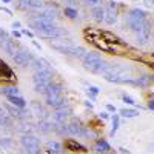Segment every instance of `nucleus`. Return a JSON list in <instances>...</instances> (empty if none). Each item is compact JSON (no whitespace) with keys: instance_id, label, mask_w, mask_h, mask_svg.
<instances>
[{"instance_id":"obj_1","label":"nucleus","mask_w":154,"mask_h":154,"mask_svg":"<svg viewBox=\"0 0 154 154\" xmlns=\"http://www.w3.org/2000/svg\"><path fill=\"white\" fill-rule=\"evenodd\" d=\"M29 26L32 28V31H35L38 35H42L45 38H57V37H62V35L66 34V31L59 28L53 20H48V19H43V17L31 19Z\"/></svg>"},{"instance_id":"obj_2","label":"nucleus","mask_w":154,"mask_h":154,"mask_svg":"<svg viewBox=\"0 0 154 154\" xmlns=\"http://www.w3.org/2000/svg\"><path fill=\"white\" fill-rule=\"evenodd\" d=\"M146 22V12L143 9H139V8H134L128 12V17H126V23L130 26L131 31L137 32L140 28L145 25Z\"/></svg>"},{"instance_id":"obj_3","label":"nucleus","mask_w":154,"mask_h":154,"mask_svg":"<svg viewBox=\"0 0 154 154\" xmlns=\"http://www.w3.org/2000/svg\"><path fill=\"white\" fill-rule=\"evenodd\" d=\"M62 85H59V83H51L49 86H48V89H46V93H45V96H46V105L48 106H54L57 102L63 97L62 96Z\"/></svg>"},{"instance_id":"obj_4","label":"nucleus","mask_w":154,"mask_h":154,"mask_svg":"<svg viewBox=\"0 0 154 154\" xmlns=\"http://www.w3.org/2000/svg\"><path fill=\"white\" fill-rule=\"evenodd\" d=\"M82 62H83V66H85L88 71L97 72L100 63H102V59H100V56H99L97 53H88V51H86V54L83 56Z\"/></svg>"},{"instance_id":"obj_5","label":"nucleus","mask_w":154,"mask_h":154,"mask_svg":"<svg viewBox=\"0 0 154 154\" xmlns=\"http://www.w3.org/2000/svg\"><path fill=\"white\" fill-rule=\"evenodd\" d=\"M68 130H69V136H77V137H94V133L89 131L86 126H83L80 122L72 120L71 123H68Z\"/></svg>"},{"instance_id":"obj_6","label":"nucleus","mask_w":154,"mask_h":154,"mask_svg":"<svg viewBox=\"0 0 154 154\" xmlns=\"http://www.w3.org/2000/svg\"><path fill=\"white\" fill-rule=\"evenodd\" d=\"M14 59V63L16 65H19V66H28L29 63H32L34 62V57H32V54L29 53L28 49H17V53H16V56L12 57Z\"/></svg>"},{"instance_id":"obj_7","label":"nucleus","mask_w":154,"mask_h":154,"mask_svg":"<svg viewBox=\"0 0 154 154\" xmlns=\"http://www.w3.org/2000/svg\"><path fill=\"white\" fill-rule=\"evenodd\" d=\"M117 2L116 0H111V2H108V8H105V19L103 22L108 23V25H114L116 22H117Z\"/></svg>"},{"instance_id":"obj_8","label":"nucleus","mask_w":154,"mask_h":154,"mask_svg":"<svg viewBox=\"0 0 154 154\" xmlns=\"http://www.w3.org/2000/svg\"><path fill=\"white\" fill-rule=\"evenodd\" d=\"M0 48L3 49V53H6L8 56L11 57H14L16 53H17V46H16V42L12 40V38L6 34L5 37L0 38Z\"/></svg>"},{"instance_id":"obj_9","label":"nucleus","mask_w":154,"mask_h":154,"mask_svg":"<svg viewBox=\"0 0 154 154\" xmlns=\"http://www.w3.org/2000/svg\"><path fill=\"white\" fill-rule=\"evenodd\" d=\"M149 35H151V23L146 20L143 26L136 32L137 43H139V45H146V42L149 40Z\"/></svg>"},{"instance_id":"obj_10","label":"nucleus","mask_w":154,"mask_h":154,"mask_svg":"<svg viewBox=\"0 0 154 154\" xmlns=\"http://www.w3.org/2000/svg\"><path fill=\"white\" fill-rule=\"evenodd\" d=\"M34 85H45L49 86L53 83V72H34L32 74Z\"/></svg>"},{"instance_id":"obj_11","label":"nucleus","mask_w":154,"mask_h":154,"mask_svg":"<svg viewBox=\"0 0 154 154\" xmlns=\"http://www.w3.org/2000/svg\"><path fill=\"white\" fill-rule=\"evenodd\" d=\"M37 17H43V19H48V20L54 22L59 17V9H57L56 5H45V8L42 9V12Z\"/></svg>"},{"instance_id":"obj_12","label":"nucleus","mask_w":154,"mask_h":154,"mask_svg":"<svg viewBox=\"0 0 154 154\" xmlns=\"http://www.w3.org/2000/svg\"><path fill=\"white\" fill-rule=\"evenodd\" d=\"M3 108L8 111V114L11 116V117H16V119H26L28 112L25 111L23 108H19L16 105H9V103H5Z\"/></svg>"},{"instance_id":"obj_13","label":"nucleus","mask_w":154,"mask_h":154,"mask_svg":"<svg viewBox=\"0 0 154 154\" xmlns=\"http://www.w3.org/2000/svg\"><path fill=\"white\" fill-rule=\"evenodd\" d=\"M71 114H72V109H71L69 106H65V108L56 109L54 114H53V119H54V122H62V123H65V122L71 117Z\"/></svg>"},{"instance_id":"obj_14","label":"nucleus","mask_w":154,"mask_h":154,"mask_svg":"<svg viewBox=\"0 0 154 154\" xmlns=\"http://www.w3.org/2000/svg\"><path fill=\"white\" fill-rule=\"evenodd\" d=\"M65 146H66L68 151H74V152H86V148H85L82 143L77 142V140H74V139H68L66 142H65Z\"/></svg>"},{"instance_id":"obj_15","label":"nucleus","mask_w":154,"mask_h":154,"mask_svg":"<svg viewBox=\"0 0 154 154\" xmlns=\"http://www.w3.org/2000/svg\"><path fill=\"white\" fill-rule=\"evenodd\" d=\"M46 151L48 154H62L63 149H62V145L57 142V140H49L46 143Z\"/></svg>"},{"instance_id":"obj_16","label":"nucleus","mask_w":154,"mask_h":154,"mask_svg":"<svg viewBox=\"0 0 154 154\" xmlns=\"http://www.w3.org/2000/svg\"><path fill=\"white\" fill-rule=\"evenodd\" d=\"M53 130L59 134V136H69V130H68V123H62V122H54L53 123Z\"/></svg>"},{"instance_id":"obj_17","label":"nucleus","mask_w":154,"mask_h":154,"mask_svg":"<svg viewBox=\"0 0 154 154\" xmlns=\"http://www.w3.org/2000/svg\"><path fill=\"white\" fill-rule=\"evenodd\" d=\"M91 16L94 17V20L102 22V20L105 19V8L102 6V5H96V6H93V9H91Z\"/></svg>"},{"instance_id":"obj_18","label":"nucleus","mask_w":154,"mask_h":154,"mask_svg":"<svg viewBox=\"0 0 154 154\" xmlns=\"http://www.w3.org/2000/svg\"><path fill=\"white\" fill-rule=\"evenodd\" d=\"M31 108H32V111H34V112L38 116V117L46 119V111H45V108L42 106V103H40V102L32 100V102H31Z\"/></svg>"},{"instance_id":"obj_19","label":"nucleus","mask_w":154,"mask_h":154,"mask_svg":"<svg viewBox=\"0 0 154 154\" xmlns=\"http://www.w3.org/2000/svg\"><path fill=\"white\" fill-rule=\"evenodd\" d=\"M0 125H3V126H11L12 125V117L8 114V111L3 106L0 108Z\"/></svg>"},{"instance_id":"obj_20","label":"nucleus","mask_w":154,"mask_h":154,"mask_svg":"<svg viewBox=\"0 0 154 154\" xmlns=\"http://www.w3.org/2000/svg\"><path fill=\"white\" fill-rule=\"evenodd\" d=\"M94 151L97 154H103V152H108L109 151V143L106 142V140H97L96 145H94Z\"/></svg>"},{"instance_id":"obj_21","label":"nucleus","mask_w":154,"mask_h":154,"mask_svg":"<svg viewBox=\"0 0 154 154\" xmlns=\"http://www.w3.org/2000/svg\"><path fill=\"white\" fill-rule=\"evenodd\" d=\"M0 93L5 94L6 97H9V96H20V89L17 86H2L0 88Z\"/></svg>"},{"instance_id":"obj_22","label":"nucleus","mask_w":154,"mask_h":154,"mask_svg":"<svg viewBox=\"0 0 154 154\" xmlns=\"http://www.w3.org/2000/svg\"><path fill=\"white\" fill-rule=\"evenodd\" d=\"M8 77V79H12V77H14V72L11 71V68L6 65V63L0 59V77Z\"/></svg>"},{"instance_id":"obj_23","label":"nucleus","mask_w":154,"mask_h":154,"mask_svg":"<svg viewBox=\"0 0 154 154\" xmlns=\"http://www.w3.org/2000/svg\"><path fill=\"white\" fill-rule=\"evenodd\" d=\"M17 130L20 131V133H23V134H32V131H34V125L31 123V122H20L19 123V128Z\"/></svg>"},{"instance_id":"obj_24","label":"nucleus","mask_w":154,"mask_h":154,"mask_svg":"<svg viewBox=\"0 0 154 154\" xmlns=\"http://www.w3.org/2000/svg\"><path fill=\"white\" fill-rule=\"evenodd\" d=\"M86 54V49L83 48V46H71V49H69V56H72V57H77V59H83V56Z\"/></svg>"},{"instance_id":"obj_25","label":"nucleus","mask_w":154,"mask_h":154,"mask_svg":"<svg viewBox=\"0 0 154 154\" xmlns=\"http://www.w3.org/2000/svg\"><path fill=\"white\" fill-rule=\"evenodd\" d=\"M8 100L11 102L12 105H16L19 108H25V106H26V100H25L23 97H20V96H9Z\"/></svg>"},{"instance_id":"obj_26","label":"nucleus","mask_w":154,"mask_h":154,"mask_svg":"<svg viewBox=\"0 0 154 154\" xmlns=\"http://www.w3.org/2000/svg\"><path fill=\"white\" fill-rule=\"evenodd\" d=\"M38 131L40 133H43V134H46V133H49L51 130H53V123H49L46 119H42L40 122H38Z\"/></svg>"},{"instance_id":"obj_27","label":"nucleus","mask_w":154,"mask_h":154,"mask_svg":"<svg viewBox=\"0 0 154 154\" xmlns=\"http://www.w3.org/2000/svg\"><path fill=\"white\" fill-rule=\"evenodd\" d=\"M120 114L123 116V117L130 119V117H136V116H139V109H134V108H123V109H120Z\"/></svg>"},{"instance_id":"obj_28","label":"nucleus","mask_w":154,"mask_h":154,"mask_svg":"<svg viewBox=\"0 0 154 154\" xmlns=\"http://www.w3.org/2000/svg\"><path fill=\"white\" fill-rule=\"evenodd\" d=\"M149 80H151V77L149 75H146V74H142L139 77V79L136 80V83H137V86H148V83H149Z\"/></svg>"},{"instance_id":"obj_29","label":"nucleus","mask_w":154,"mask_h":154,"mask_svg":"<svg viewBox=\"0 0 154 154\" xmlns=\"http://www.w3.org/2000/svg\"><path fill=\"white\" fill-rule=\"evenodd\" d=\"M119 123H120V117L117 114H114V117H112V128H111V136H114L116 133H117V130H119Z\"/></svg>"},{"instance_id":"obj_30","label":"nucleus","mask_w":154,"mask_h":154,"mask_svg":"<svg viewBox=\"0 0 154 154\" xmlns=\"http://www.w3.org/2000/svg\"><path fill=\"white\" fill-rule=\"evenodd\" d=\"M65 16L68 19H75L77 17V9L75 8H71V6H66L65 8Z\"/></svg>"},{"instance_id":"obj_31","label":"nucleus","mask_w":154,"mask_h":154,"mask_svg":"<svg viewBox=\"0 0 154 154\" xmlns=\"http://www.w3.org/2000/svg\"><path fill=\"white\" fill-rule=\"evenodd\" d=\"M32 0H17V8L19 9H29Z\"/></svg>"},{"instance_id":"obj_32","label":"nucleus","mask_w":154,"mask_h":154,"mask_svg":"<svg viewBox=\"0 0 154 154\" xmlns=\"http://www.w3.org/2000/svg\"><path fill=\"white\" fill-rule=\"evenodd\" d=\"M122 100L125 102L126 105H136V100L131 96H128V94H122Z\"/></svg>"},{"instance_id":"obj_33","label":"nucleus","mask_w":154,"mask_h":154,"mask_svg":"<svg viewBox=\"0 0 154 154\" xmlns=\"http://www.w3.org/2000/svg\"><path fill=\"white\" fill-rule=\"evenodd\" d=\"M12 143V140L9 137H3V139H0V146H11Z\"/></svg>"},{"instance_id":"obj_34","label":"nucleus","mask_w":154,"mask_h":154,"mask_svg":"<svg viewBox=\"0 0 154 154\" xmlns=\"http://www.w3.org/2000/svg\"><path fill=\"white\" fill-rule=\"evenodd\" d=\"M86 91L96 96V94H99V91H100V89H99L97 86H93V85H89V86H88V89H86Z\"/></svg>"},{"instance_id":"obj_35","label":"nucleus","mask_w":154,"mask_h":154,"mask_svg":"<svg viewBox=\"0 0 154 154\" xmlns=\"http://www.w3.org/2000/svg\"><path fill=\"white\" fill-rule=\"evenodd\" d=\"M63 2H65V3H68V5L71 6V8L77 5V0H63Z\"/></svg>"},{"instance_id":"obj_36","label":"nucleus","mask_w":154,"mask_h":154,"mask_svg":"<svg viewBox=\"0 0 154 154\" xmlns=\"http://www.w3.org/2000/svg\"><path fill=\"white\" fill-rule=\"evenodd\" d=\"M22 34H25V35H28V37L32 38V32H31L29 29H25V28H23V29H22Z\"/></svg>"},{"instance_id":"obj_37","label":"nucleus","mask_w":154,"mask_h":154,"mask_svg":"<svg viewBox=\"0 0 154 154\" xmlns=\"http://www.w3.org/2000/svg\"><path fill=\"white\" fill-rule=\"evenodd\" d=\"M0 11H3V12H6V14H9V16L12 14V12H11V11H9L8 8H5V6H0Z\"/></svg>"},{"instance_id":"obj_38","label":"nucleus","mask_w":154,"mask_h":154,"mask_svg":"<svg viewBox=\"0 0 154 154\" xmlns=\"http://www.w3.org/2000/svg\"><path fill=\"white\" fill-rule=\"evenodd\" d=\"M12 35L17 37V38H20V37H22V32H19V31H16V29H14V31H12Z\"/></svg>"},{"instance_id":"obj_39","label":"nucleus","mask_w":154,"mask_h":154,"mask_svg":"<svg viewBox=\"0 0 154 154\" xmlns=\"http://www.w3.org/2000/svg\"><path fill=\"white\" fill-rule=\"evenodd\" d=\"M106 109H108V111H111V112H116V106H114V105H108V106H106Z\"/></svg>"},{"instance_id":"obj_40","label":"nucleus","mask_w":154,"mask_h":154,"mask_svg":"<svg viewBox=\"0 0 154 154\" xmlns=\"http://www.w3.org/2000/svg\"><path fill=\"white\" fill-rule=\"evenodd\" d=\"M20 26H22L20 22H14V23H12V28H14V29H16V28H20Z\"/></svg>"},{"instance_id":"obj_41","label":"nucleus","mask_w":154,"mask_h":154,"mask_svg":"<svg viewBox=\"0 0 154 154\" xmlns=\"http://www.w3.org/2000/svg\"><path fill=\"white\" fill-rule=\"evenodd\" d=\"M108 116H109V114H108L106 111H103V112H100V117H102V119H108Z\"/></svg>"},{"instance_id":"obj_42","label":"nucleus","mask_w":154,"mask_h":154,"mask_svg":"<svg viewBox=\"0 0 154 154\" xmlns=\"http://www.w3.org/2000/svg\"><path fill=\"white\" fill-rule=\"evenodd\" d=\"M148 108L154 111V100H149V102H148Z\"/></svg>"},{"instance_id":"obj_43","label":"nucleus","mask_w":154,"mask_h":154,"mask_svg":"<svg viewBox=\"0 0 154 154\" xmlns=\"http://www.w3.org/2000/svg\"><path fill=\"white\" fill-rule=\"evenodd\" d=\"M5 35H6V32H5L2 28H0V38H2V37H5Z\"/></svg>"},{"instance_id":"obj_44","label":"nucleus","mask_w":154,"mask_h":154,"mask_svg":"<svg viewBox=\"0 0 154 154\" xmlns=\"http://www.w3.org/2000/svg\"><path fill=\"white\" fill-rule=\"evenodd\" d=\"M32 43H34V46H35V48H37V49H42V48H40V45H38V43H37V42H35V40H32Z\"/></svg>"},{"instance_id":"obj_45","label":"nucleus","mask_w":154,"mask_h":154,"mask_svg":"<svg viewBox=\"0 0 154 154\" xmlns=\"http://www.w3.org/2000/svg\"><path fill=\"white\" fill-rule=\"evenodd\" d=\"M91 3H99V0H89Z\"/></svg>"},{"instance_id":"obj_46","label":"nucleus","mask_w":154,"mask_h":154,"mask_svg":"<svg viewBox=\"0 0 154 154\" xmlns=\"http://www.w3.org/2000/svg\"><path fill=\"white\" fill-rule=\"evenodd\" d=\"M3 3H9V2H12V0H2Z\"/></svg>"},{"instance_id":"obj_47","label":"nucleus","mask_w":154,"mask_h":154,"mask_svg":"<svg viewBox=\"0 0 154 154\" xmlns=\"http://www.w3.org/2000/svg\"><path fill=\"white\" fill-rule=\"evenodd\" d=\"M149 77H151V80L154 82V74H152V75H149Z\"/></svg>"},{"instance_id":"obj_48","label":"nucleus","mask_w":154,"mask_h":154,"mask_svg":"<svg viewBox=\"0 0 154 154\" xmlns=\"http://www.w3.org/2000/svg\"><path fill=\"white\" fill-rule=\"evenodd\" d=\"M152 43H154V31H152Z\"/></svg>"},{"instance_id":"obj_49","label":"nucleus","mask_w":154,"mask_h":154,"mask_svg":"<svg viewBox=\"0 0 154 154\" xmlns=\"http://www.w3.org/2000/svg\"><path fill=\"white\" fill-rule=\"evenodd\" d=\"M103 154H109V152H103Z\"/></svg>"}]
</instances>
